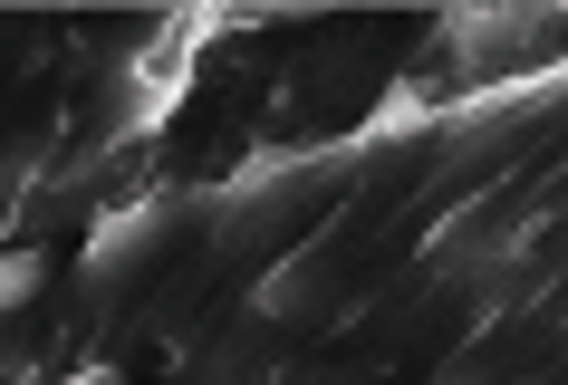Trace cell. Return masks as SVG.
<instances>
[{
	"label": "cell",
	"instance_id": "cell-1",
	"mask_svg": "<svg viewBox=\"0 0 568 385\" xmlns=\"http://www.w3.org/2000/svg\"><path fill=\"white\" fill-rule=\"evenodd\" d=\"M164 212H174V193H125V203H116V212H106V222L88 232V251H78V261H88L97 280H106V270H125V261H135V251H145L154 232H164Z\"/></svg>",
	"mask_w": 568,
	"mask_h": 385
},
{
	"label": "cell",
	"instance_id": "cell-2",
	"mask_svg": "<svg viewBox=\"0 0 568 385\" xmlns=\"http://www.w3.org/2000/svg\"><path fill=\"white\" fill-rule=\"evenodd\" d=\"M39 290H49V251H39V241L0 251V318H20V308H30Z\"/></svg>",
	"mask_w": 568,
	"mask_h": 385
},
{
	"label": "cell",
	"instance_id": "cell-3",
	"mask_svg": "<svg viewBox=\"0 0 568 385\" xmlns=\"http://www.w3.org/2000/svg\"><path fill=\"white\" fill-rule=\"evenodd\" d=\"M20 366H30V356H20V337H10V318H0V385L20 376Z\"/></svg>",
	"mask_w": 568,
	"mask_h": 385
},
{
	"label": "cell",
	"instance_id": "cell-4",
	"mask_svg": "<svg viewBox=\"0 0 568 385\" xmlns=\"http://www.w3.org/2000/svg\"><path fill=\"white\" fill-rule=\"evenodd\" d=\"M59 385H125L116 366H78V376H59Z\"/></svg>",
	"mask_w": 568,
	"mask_h": 385
}]
</instances>
